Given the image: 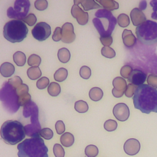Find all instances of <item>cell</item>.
I'll return each instance as SVG.
<instances>
[{"instance_id": "obj_1", "label": "cell", "mask_w": 157, "mask_h": 157, "mask_svg": "<svg viewBox=\"0 0 157 157\" xmlns=\"http://www.w3.org/2000/svg\"><path fill=\"white\" fill-rule=\"evenodd\" d=\"M134 107L142 113H157V90L149 85L139 86L132 98Z\"/></svg>"}, {"instance_id": "obj_2", "label": "cell", "mask_w": 157, "mask_h": 157, "mask_svg": "<svg viewBox=\"0 0 157 157\" xmlns=\"http://www.w3.org/2000/svg\"><path fill=\"white\" fill-rule=\"evenodd\" d=\"M17 148L18 157H48V148L39 134L25 139Z\"/></svg>"}, {"instance_id": "obj_3", "label": "cell", "mask_w": 157, "mask_h": 157, "mask_svg": "<svg viewBox=\"0 0 157 157\" xmlns=\"http://www.w3.org/2000/svg\"><path fill=\"white\" fill-rule=\"evenodd\" d=\"M25 126L18 121L7 120L1 126V136L5 143L15 145L21 142L26 136Z\"/></svg>"}, {"instance_id": "obj_4", "label": "cell", "mask_w": 157, "mask_h": 157, "mask_svg": "<svg viewBox=\"0 0 157 157\" xmlns=\"http://www.w3.org/2000/svg\"><path fill=\"white\" fill-rule=\"evenodd\" d=\"M94 15L93 23L100 37L111 36L117 22L116 18L110 11L105 9L98 10Z\"/></svg>"}, {"instance_id": "obj_5", "label": "cell", "mask_w": 157, "mask_h": 157, "mask_svg": "<svg viewBox=\"0 0 157 157\" xmlns=\"http://www.w3.org/2000/svg\"><path fill=\"white\" fill-rule=\"evenodd\" d=\"M28 29L21 20H12L4 26L3 35L8 41L16 43L23 41L26 37Z\"/></svg>"}, {"instance_id": "obj_6", "label": "cell", "mask_w": 157, "mask_h": 157, "mask_svg": "<svg viewBox=\"0 0 157 157\" xmlns=\"http://www.w3.org/2000/svg\"><path fill=\"white\" fill-rule=\"evenodd\" d=\"M137 39L142 44L150 45L157 42V23L147 20L136 28Z\"/></svg>"}, {"instance_id": "obj_7", "label": "cell", "mask_w": 157, "mask_h": 157, "mask_svg": "<svg viewBox=\"0 0 157 157\" xmlns=\"http://www.w3.org/2000/svg\"><path fill=\"white\" fill-rule=\"evenodd\" d=\"M30 2L28 0H17L13 7H10L7 10V17L14 20H23L28 15Z\"/></svg>"}, {"instance_id": "obj_8", "label": "cell", "mask_w": 157, "mask_h": 157, "mask_svg": "<svg viewBox=\"0 0 157 157\" xmlns=\"http://www.w3.org/2000/svg\"><path fill=\"white\" fill-rule=\"evenodd\" d=\"M31 33L35 39L44 41L51 34V27L45 22H39L33 28Z\"/></svg>"}, {"instance_id": "obj_9", "label": "cell", "mask_w": 157, "mask_h": 157, "mask_svg": "<svg viewBox=\"0 0 157 157\" xmlns=\"http://www.w3.org/2000/svg\"><path fill=\"white\" fill-rule=\"evenodd\" d=\"M113 88L112 90V94L115 98H121L124 94L127 88L126 80L121 77H115L112 82Z\"/></svg>"}, {"instance_id": "obj_10", "label": "cell", "mask_w": 157, "mask_h": 157, "mask_svg": "<svg viewBox=\"0 0 157 157\" xmlns=\"http://www.w3.org/2000/svg\"><path fill=\"white\" fill-rule=\"evenodd\" d=\"M129 109L128 105L123 102L117 104L113 109L114 117L120 121L127 120L129 117Z\"/></svg>"}, {"instance_id": "obj_11", "label": "cell", "mask_w": 157, "mask_h": 157, "mask_svg": "<svg viewBox=\"0 0 157 157\" xmlns=\"http://www.w3.org/2000/svg\"><path fill=\"white\" fill-rule=\"evenodd\" d=\"M62 39L61 40L64 43H72L75 39V34L74 33V26L71 23L66 22L61 27Z\"/></svg>"}, {"instance_id": "obj_12", "label": "cell", "mask_w": 157, "mask_h": 157, "mask_svg": "<svg viewBox=\"0 0 157 157\" xmlns=\"http://www.w3.org/2000/svg\"><path fill=\"white\" fill-rule=\"evenodd\" d=\"M71 14L80 25H85L88 21V13L86 12L83 11L78 5L74 4L72 6L71 8Z\"/></svg>"}, {"instance_id": "obj_13", "label": "cell", "mask_w": 157, "mask_h": 157, "mask_svg": "<svg viewBox=\"0 0 157 157\" xmlns=\"http://www.w3.org/2000/svg\"><path fill=\"white\" fill-rule=\"evenodd\" d=\"M124 152L131 156L135 155L138 153L140 149V144L138 140L136 139H128L123 146Z\"/></svg>"}, {"instance_id": "obj_14", "label": "cell", "mask_w": 157, "mask_h": 157, "mask_svg": "<svg viewBox=\"0 0 157 157\" xmlns=\"http://www.w3.org/2000/svg\"><path fill=\"white\" fill-rule=\"evenodd\" d=\"M147 78V74L139 69H134L131 73L128 80L130 83L136 86L143 85Z\"/></svg>"}, {"instance_id": "obj_15", "label": "cell", "mask_w": 157, "mask_h": 157, "mask_svg": "<svg viewBox=\"0 0 157 157\" xmlns=\"http://www.w3.org/2000/svg\"><path fill=\"white\" fill-rule=\"evenodd\" d=\"M130 17L133 25L139 26L147 21L144 12L139 8H134L130 13Z\"/></svg>"}, {"instance_id": "obj_16", "label": "cell", "mask_w": 157, "mask_h": 157, "mask_svg": "<svg viewBox=\"0 0 157 157\" xmlns=\"http://www.w3.org/2000/svg\"><path fill=\"white\" fill-rule=\"evenodd\" d=\"M122 39L124 45L128 48L133 47L136 43V38L131 30L124 29L122 34Z\"/></svg>"}, {"instance_id": "obj_17", "label": "cell", "mask_w": 157, "mask_h": 157, "mask_svg": "<svg viewBox=\"0 0 157 157\" xmlns=\"http://www.w3.org/2000/svg\"><path fill=\"white\" fill-rule=\"evenodd\" d=\"M74 2L77 5L80 4L85 10H89L91 9L101 7L100 5L93 0H74Z\"/></svg>"}, {"instance_id": "obj_18", "label": "cell", "mask_w": 157, "mask_h": 157, "mask_svg": "<svg viewBox=\"0 0 157 157\" xmlns=\"http://www.w3.org/2000/svg\"><path fill=\"white\" fill-rule=\"evenodd\" d=\"M15 68L14 66L9 62H5L1 65L0 72L1 75L4 77H9L15 72Z\"/></svg>"}, {"instance_id": "obj_19", "label": "cell", "mask_w": 157, "mask_h": 157, "mask_svg": "<svg viewBox=\"0 0 157 157\" xmlns=\"http://www.w3.org/2000/svg\"><path fill=\"white\" fill-rule=\"evenodd\" d=\"M97 2L107 10H113L119 8L118 3L113 0H98Z\"/></svg>"}, {"instance_id": "obj_20", "label": "cell", "mask_w": 157, "mask_h": 157, "mask_svg": "<svg viewBox=\"0 0 157 157\" xmlns=\"http://www.w3.org/2000/svg\"><path fill=\"white\" fill-rule=\"evenodd\" d=\"M60 142L64 147H69L72 146L74 142V137L73 134L69 132H64L60 137Z\"/></svg>"}, {"instance_id": "obj_21", "label": "cell", "mask_w": 157, "mask_h": 157, "mask_svg": "<svg viewBox=\"0 0 157 157\" xmlns=\"http://www.w3.org/2000/svg\"><path fill=\"white\" fill-rule=\"evenodd\" d=\"M103 91L99 87H93L89 91L90 98L93 101H98L103 97Z\"/></svg>"}, {"instance_id": "obj_22", "label": "cell", "mask_w": 157, "mask_h": 157, "mask_svg": "<svg viewBox=\"0 0 157 157\" xmlns=\"http://www.w3.org/2000/svg\"><path fill=\"white\" fill-rule=\"evenodd\" d=\"M58 58L63 63H67L71 58L70 52L66 48H61L58 52Z\"/></svg>"}, {"instance_id": "obj_23", "label": "cell", "mask_w": 157, "mask_h": 157, "mask_svg": "<svg viewBox=\"0 0 157 157\" xmlns=\"http://www.w3.org/2000/svg\"><path fill=\"white\" fill-rule=\"evenodd\" d=\"M13 59L18 66H23L26 63V55L20 51H17L13 55Z\"/></svg>"}, {"instance_id": "obj_24", "label": "cell", "mask_w": 157, "mask_h": 157, "mask_svg": "<svg viewBox=\"0 0 157 157\" xmlns=\"http://www.w3.org/2000/svg\"><path fill=\"white\" fill-rule=\"evenodd\" d=\"M67 75H68L67 70L64 67H61L56 71L53 77H54V79L56 81L61 82L66 79Z\"/></svg>"}, {"instance_id": "obj_25", "label": "cell", "mask_w": 157, "mask_h": 157, "mask_svg": "<svg viewBox=\"0 0 157 157\" xmlns=\"http://www.w3.org/2000/svg\"><path fill=\"white\" fill-rule=\"evenodd\" d=\"M27 75L31 80H34L40 77L42 72L39 67H31L27 70Z\"/></svg>"}, {"instance_id": "obj_26", "label": "cell", "mask_w": 157, "mask_h": 157, "mask_svg": "<svg viewBox=\"0 0 157 157\" xmlns=\"http://www.w3.org/2000/svg\"><path fill=\"white\" fill-rule=\"evenodd\" d=\"M47 91L48 94L52 96H57L61 92V87L59 83L52 82L48 86Z\"/></svg>"}, {"instance_id": "obj_27", "label": "cell", "mask_w": 157, "mask_h": 157, "mask_svg": "<svg viewBox=\"0 0 157 157\" xmlns=\"http://www.w3.org/2000/svg\"><path fill=\"white\" fill-rule=\"evenodd\" d=\"M74 108L75 110L78 113H83L86 112L88 110L89 107L88 104L85 101L83 100H79L75 102Z\"/></svg>"}, {"instance_id": "obj_28", "label": "cell", "mask_w": 157, "mask_h": 157, "mask_svg": "<svg viewBox=\"0 0 157 157\" xmlns=\"http://www.w3.org/2000/svg\"><path fill=\"white\" fill-rule=\"evenodd\" d=\"M99 153L98 148L94 145H89L85 149V153L88 157H96Z\"/></svg>"}, {"instance_id": "obj_29", "label": "cell", "mask_w": 157, "mask_h": 157, "mask_svg": "<svg viewBox=\"0 0 157 157\" xmlns=\"http://www.w3.org/2000/svg\"><path fill=\"white\" fill-rule=\"evenodd\" d=\"M118 25L123 28L127 27L130 23L129 18L128 15L125 13H121L118 16L117 18Z\"/></svg>"}, {"instance_id": "obj_30", "label": "cell", "mask_w": 157, "mask_h": 157, "mask_svg": "<svg viewBox=\"0 0 157 157\" xmlns=\"http://www.w3.org/2000/svg\"><path fill=\"white\" fill-rule=\"evenodd\" d=\"M41 63L40 57L36 54L31 55L28 59V64L32 67H38Z\"/></svg>"}, {"instance_id": "obj_31", "label": "cell", "mask_w": 157, "mask_h": 157, "mask_svg": "<svg viewBox=\"0 0 157 157\" xmlns=\"http://www.w3.org/2000/svg\"><path fill=\"white\" fill-rule=\"evenodd\" d=\"M31 98V95L29 93L20 95L17 97V103L19 106H25L29 103Z\"/></svg>"}, {"instance_id": "obj_32", "label": "cell", "mask_w": 157, "mask_h": 157, "mask_svg": "<svg viewBox=\"0 0 157 157\" xmlns=\"http://www.w3.org/2000/svg\"><path fill=\"white\" fill-rule=\"evenodd\" d=\"M101 54L102 56L107 58H112L116 55L115 52L112 48L105 46L101 48Z\"/></svg>"}, {"instance_id": "obj_33", "label": "cell", "mask_w": 157, "mask_h": 157, "mask_svg": "<svg viewBox=\"0 0 157 157\" xmlns=\"http://www.w3.org/2000/svg\"><path fill=\"white\" fill-rule=\"evenodd\" d=\"M118 126V124L117 123L116 121L113 120H111L109 119L107 121H105L104 124V129L109 132L115 131Z\"/></svg>"}, {"instance_id": "obj_34", "label": "cell", "mask_w": 157, "mask_h": 157, "mask_svg": "<svg viewBox=\"0 0 157 157\" xmlns=\"http://www.w3.org/2000/svg\"><path fill=\"white\" fill-rule=\"evenodd\" d=\"M39 134L40 136H41L42 137H43L44 139H46V140L51 139L53 136V132L52 130L51 129L47 128L42 129L39 131Z\"/></svg>"}, {"instance_id": "obj_35", "label": "cell", "mask_w": 157, "mask_h": 157, "mask_svg": "<svg viewBox=\"0 0 157 157\" xmlns=\"http://www.w3.org/2000/svg\"><path fill=\"white\" fill-rule=\"evenodd\" d=\"M53 151L55 157H64L65 151L63 147L59 144H55L53 148Z\"/></svg>"}, {"instance_id": "obj_36", "label": "cell", "mask_w": 157, "mask_h": 157, "mask_svg": "<svg viewBox=\"0 0 157 157\" xmlns=\"http://www.w3.org/2000/svg\"><path fill=\"white\" fill-rule=\"evenodd\" d=\"M8 83L12 86V88L15 90L18 86L23 84L22 80L18 76H14L12 78L9 79Z\"/></svg>"}, {"instance_id": "obj_37", "label": "cell", "mask_w": 157, "mask_h": 157, "mask_svg": "<svg viewBox=\"0 0 157 157\" xmlns=\"http://www.w3.org/2000/svg\"><path fill=\"white\" fill-rule=\"evenodd\" d=\"M80 75L82 78L84 79H88L91 74V71L88 66H83L80 69Z\"/></svg>"}, {"instance_id": "obj_38", "label": "cell", "mask_w": 157, "mask_h": 157, "mask_svg": "<svg viewBox=\"0 0 157 157\" xmlns=\"http://www.w3.org/2000/svg\"><path fill=\"white\" fill-rule=\"evenodd\" d=\"M50 84L49 79L46 77H42L40 78L36 83L37 87L40 90H43L45 88Z\"/></svg>"}, {"instance_id": "obj_39", "label": "cell", "mask_w": 157, "mask_h": 157, "mask_svg": "<svg viewBox=\"0 0 157 157\" xmlns=\"http://www.w3.org/2000/svg\"><path fill=\"white\" fill-rule=\"evenodd\" d=\"M132 71V68L130 66L124 65L120 69V74L123 78H128Z\"/></svg>"}, {"instance_id": "obj_40", "label": "cell", "mask_w": 157, "mask_h": 157, "mask_svg": "<svg viewBox=\"0 0 157 157\" xmlns=\"http://www.w3.org/2000/svg\"><path fill=\"white\" fill-rule=\"evenodd\" d=\"M15 90V93L16 94V95L18 96L26 94V93H28V91H29V87L26 84H21L20 86H18Z\"/></svg>"}, {"instance_id": "obj_41", "label": "cell", "mask_w": 157, "mask_h": 157, "mask_svg": "<svg viewBox=\"0 0 157 157\" xmlns=\"http://www.w3.org/2000/svg\"><path fill=\"white\" fill-rule=\"evenodd\" d=\"M22 21H23L25 23L28 24L29 26H32L35 25V23L37 21V18L34 14L29 13L26 17H25L22 20Z\"/></svg>"}, {"instance_id": "obj_42", "label": "cell", "mask_w": 157, "mask_h": 157, "mask_svg": "<svg viewBox=\"0 0 157 157\" xmlns=\"http://www.w3.org/2000/svg\"><path fill=\"white\" fill-rule=\"evenodd\" d=\"M34 6L38 10H44L48 7V2L46 0H36L34 2Z\"/></svg>"}, {"instance_id": "obj_43", "label": "cell", "mask_w": 157, "mask_h": 157, "mask_svg": "<svg viewBox=\"0 0 157 157\" xmlns=\"http://www.w3.org/2000/svg\"><path fill=\"white\" fill-rule=\"evenodd\" d=\"M138 86L136 85H134L132 83H129L127 86L126 90L125 91L124 94L128 98H131L133 95H134V93Z\"/></svg>"}, {"instance_id": "obj_44", "label": "cell", "mask_w": 157, "mask_h": 157, "mask_svg": "<svg viewBox=\"0 0 157 157\" xmlns=\"http://www.w3.org/2000/svg\"><path fill=\"white\" fill-rule=\"evenodd\" d=\"M55 129L57 134H62L65 131V125L63 121L58 120L55 123Z\"/></svg>"}, {"instance_id": "obj_45", "label": "cell", "mask_w": 157, "mask_h": 157, "mask_svg": "<svg viewBox=\"0 0 157 157\" xmlns=\"http://www.w3.org/2000/svg\"><path fill=\"white\" fill-rule=\"evenodd\" d=\"M61 39H62V29L59 27H56L53 32V34L52 36V39L55 42H58L61 40Z\"/></svg>"}, {"instance_id": "obj_46", "label": "cell", "mask_w": 157, "mask_h": 157, "mask_svg": "<svg viewBox=\"0 0 157 157\" xmlns=\"http://www.w3.org/2000/svg\"><path fill=\"white\" fill-rule=\"evenodd\" d=\"M147 83L151 86L157 88V75L150 74L147 78Z\"/></svg>"}, {"instance_id": "obj_47", "label": "cell", "mask_w": 157, "mask_h": 157, "mask_svg": "<svg viewBox=\"0 0 157 157\" xmlns=\"http://www.w3.org/2000/svg\"><path fill=\"white\" fill-rule=\"evenodd\" d=\"M100 41L103 45L105 47H109L112 44L113 39L111 36H102L100 37Z\"/></svg>"}, {"instance_id": "obj_48", "label": "cell", "mask_w": 157, "mask_h": 157, "mask_svg": "<svg viewBox=\"0 0 157 157\" xmlns=\"http://www.w3.org/2000/svg\"><path fill=\"white\" fill-rule=\"evenodd\" d=\"M150 6L153 8V12H157V0H152L150 2Z\"/></svg>"}, {"instance_id": "obj_49", "label": "cell", "mask_w": 157, "mask_h": 157, "mask_svg": "<svg viewBox=\"0 0 157 157\" xmlns=\"http://www.w3.org/2000/svg\"><path fill=\"white\" fill-rule=\"evenodd\" d=\"M139 9L140 10H145L147 7V1H141L139 3Z\"/></svg>"}, {"instance_id": "obj_50", "label": "cell", "mask_w": 157, "mask_h": 157, "mask_svg": "<svg viewBox=\"0 0 157 157\" xmlns=\"http://www.w3.org/2000/svg\"><path fill=\"white\" fill-rule=\"evenodd\" d=\"M151 18L154 20H157V12H153L151 13Z\"/></svg>"}]
</instances>
